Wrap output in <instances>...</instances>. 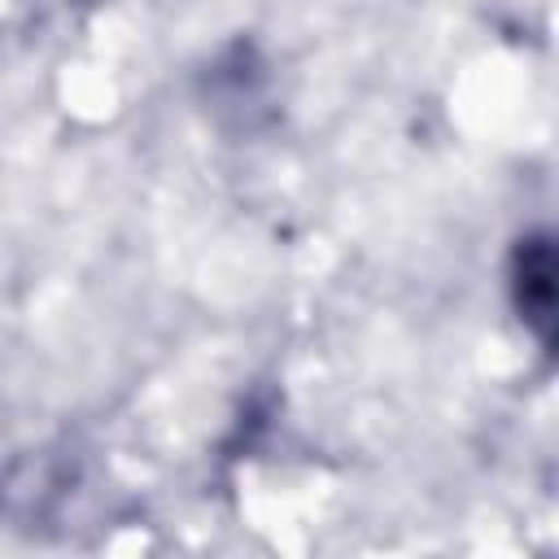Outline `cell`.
Instances as JSON below:
<instances>
[{
	"label": "cell",
	"mask_w": 559,
	"mask_h": 559,
	"mask_svg": "<svg viewBox=\"0 0 559 559\" xmlns=\"http://www.w3.org/2000/svg\"><path fill=\"white\" fill-rule=\"evenodd\" d=\"M555 240L546 227H533L524 231L515 245H511V258H507V297H511V310L515 319L524 323V332L550 354L555 349V306H559V293H555Z\"/></svg>",
	"instance_id": "cell-1"
}]
</instances>
